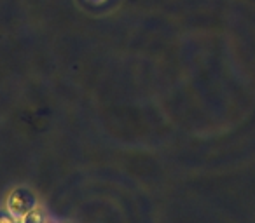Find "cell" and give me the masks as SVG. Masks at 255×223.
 <instances>
[{"mask_svg": "<svg viewBox=\"0 0 255 223\" xmlns=\"http://www.w3.org/2000/svg\"><path fill=\"white\" fill-rule=\"evenodd\" d=\"M7 209L9 213H11L12 216H19L23 211H26V197L21 194H18V192H14V194H11V197H9V202H7Z\"/></svg>", "mask_w": 255, "mask_h": 223, "instance_id": "obj_1", "label": "cell"}, {"mask_svg": "<svg viewBox=\"0 0 255 223\" xmlns=\"http://www.w3.org/2000/svg\"><path fill=\"white\" fill-rule=\"evenodd\" d=\"M0 223H16V218H11V216H0Z\"/></svg>", "mask_w": 255, "mask_h": 223, "instance_id": "obj_2", "label": "cell"}]
</instances>
